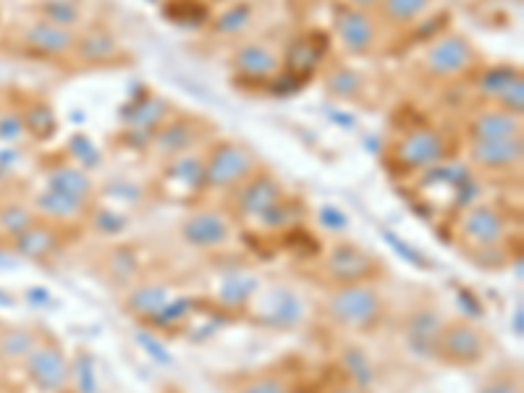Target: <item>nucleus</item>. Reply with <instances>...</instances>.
Listing matches in <instances>:
<instances>
[{
  "label": "nucleus",
  "mask_w": 524,
  "mask_h": 393,
  "mask_svg": "<svg viewBox=\"0 0 524 393\" xmlns=\"http://www.w3.org/2000/svg\"><path fill=\"white\" fill-rule=\"evenodd\" d=\"M325 312L333 325L352 333H367L378 328L386 315V299L375 289L373 281L367 283H341L333 286L325 299Z\"/></svg>",
  "instance_id": "nucleus-1"
},
{
  "label": "nucleus",
  "mask_w": 524,
  "mask_h": 393,
  "mask_svg": "<svg viewBox=\"0 0 524 393\" xmlns=\"http://www.w3.org/2000/svg\"><path fill=\"white\" fill-rule=\"evenodd\" d=\"M490 352V336L483 325L472 320H451L443 323L438 341H435L433 357L443 365L472 367L483 362Z\"/></svg>",
  "instance_id": "nucleus-2"
},
{
  "label": "nucleus",
  "mask_w": 524,
  "mask_h": 393,
  "mask_svg": "<svg viewBox=\"0 0 524 393\" xmlns=\"http://www.w3.org/2000/svg\"><path fill=\"white\" fill-rule=\"evenodd\" d=\"M456 231H459V239L467 244L472 255H483V252H493L506 242L509 221L496 205L480 202V205L467 207L459 215Z\"/></svg>",
  "instance_id": "nucleus-3"
},
{
  "label": "nucleus",
  "mask_w": 524,
  "mask_h": 393,
  "mask_svg": "<svg viewBox=\"0 0 524 393\" xmlns=\"http://www.w3.org/2000/svg\"><path fill=\"white\" fill-rule=\"evenodd\" d=\"M255 168L257 160L247 147L236 145V142H223L205 160L202 184L213 189H236L255 173Z\"/></svg>",
  "instance_id": "nucleus-4"
},
{
  "label": "nucleus",
  "mask_w": 524,
  "mask_h": 393,
  "mask_svg": "<svg viewBox=\"0 0 524 393\" xmlns=\"http://www.w3.org/2000/svg\"><path fill=\"white\" fill-rule=\"evenodd\" d=\"M24 373H27L37 391L61 393L63 388L69 386L71 365L66 354L61 352V346L40 341L24 359Z\"/></svg>",
  "instance_id": "nucleus-5"
},
{
  "label": "nucleus",
  "mask_w": 524,
  "mask_h": 393,
  "mask_svg": "<svg viewBox=\"0 0 524 393\" xmlns=\"http://www.w3.org/2000/svg\"><path fill=\"white\" fill-rule=\"evenodd\" d=\"M391 155L401 168L409 171L433 168L446 158V139L435 129H412L393 142Z\"/></svg>",
  "instance_id": "nucleus-6"
},
{
  "label": "nucleus",
  "mask_w": 524,
  "mask_h": 393,
  "mask_svg": "<svg viewBox=\"0 0 524 393\" xmlns=\"http://www.w3.org/2000/svg\"><path fill=\"white\" fill-rule=\"evenodd\" d=\"M325 273L333 278V286L341 283H367L380 273V262L367 249L341 242L325 257Z\"/></svg>",
  "instance_id": "nucleus-7"
},
{
  "label": "nucleus",
  "mask_w": 524,
  "mask_h": 393,
  "mask_svg": "<svg viewBox=\"0 0 524 393\" xmlns=\"http://www.w3.org/2000/svg\"><path fill=\"white\" fill-rule=\"evenodd\" d=\"M179 234L187 247L210 252V249H221L231 242V221L218 210H197L181 221Z\"/></svg>",
  "instance_id": "nucleus-8"
},
{
  "label": "nucleus",
  "mask_w": 524,
  "mask_h": 393,
  "mask_svg": "<svg viewBox=\"0 0 524 393\" xmlns=\"http://www.w3.org/2000/svg\"><path fill=\"white\" fill-rule=\"evenodd\" d=\"M475 63V48L462 35H443L425 53V69L433 76H459Z\"/></svg>",
  "instance_id": "nucleus-9"
},
{
  "label": "nucleus",
  "mask_w": 524,
  "mask_h": 393,
  "mask_svg": "<svg viewBox=\"0 0 524 393\" xmlns=\"http://www.w3.org/2000/svg\"><path fill=\"white\" fill-rule=\"evenodd\" d=\"M236 210L244 218H257L273 210L278 202H283V189L273 176H262V173H252L247 181H242L236 187Z\"/></svg>",
  "instance_id": "nucleus-10"
},
{
  "label": "nucleus",
  "mask_w": 524,
  "mask_h": 393,
  "mask_svg": "<svg viewBox=\"0 0 524 393\" xmlns=\"http://www.w3.org/2000/svg\"><path fill=\"white\" fill-rule=\"evenodd\" d=\"M336 35L349 53H370L378 42V24L370 11L362 8H344L336 16Z\"/></svg>",
  "instance_id": "nucleus-11"
},
{
  "label": "nucleus",
  "mask_w": 524,
  "mask_h": 393,
  "mask_svg": "<svg viewBox=\"0 0 524 393\" xmlns=\"http://www.w3.org/2000/svg\"><path fill=\"white\" fill-rule=\"evenodd\" d=\"M76 37L79 35H76L74 29L56 27V24L42 19L24 27V32H21L24 45L35 50V53H42V56H66V53H74Z\"/></svg>",
  "instance_id": "nucleus-12"
},
{
  "label": "nucleus",
  "mask_w": 524,
  "mask_h": 393,
  "mask_svg": "<svg viewBox=\"0 0 524 393\" xmlns=\"http://www.w3.org/2000/svg\"><path fill=\"white\" fill-rule=\"evenodd\" d=\"M472 142H501V139L522 137V116L509 113L504 108H488L480 111L469 124Z\"/></svg>",
  "instance_id": "nucleus-13"
},
{
  "label": "nucleus",
  "mask_w": 524,
  "mask_h": 393,
  "mask_svg": "<svg viewBox=\"0 0 524 393\" xmlns=\"http://www.w3.org/2000/svg\"><path fill=\"white\" fill-rule=\"evenodd\" d=\"M522 137L501 139V142H472L469 160L483 171H509L522 163Z\"/></svg>",
  "instance_id": "nucleus-14"
},
{
  "label": "nucleus",
  "mask_w": 524,
  "mask_h": 393,
  "mask_svg": "<svg viewBox=\"0 0 524 393\" xmlns=\"http://www.w3.org/2000/svg\"><path fill=\"white\" fill-rule=\"evenodd\" d=\"M278 66H281L278 53L268 45H262V42H247L236 50L234 56V69L242 76H249V79H268V76L276 74Z\"/></svg>",
  "instance_id": "nucleus-15"
},
{
  "label": "nucleus",
  "mask_w": 524,
  "mask_h": 393,
  "mask_svg": "<svg viewBox=\"0 0 524 393\" xmlns=\"http://www.w3.org/2000/svg\"><path fill=\"white\" fill-rule=\"evenodd\" d=\"M48 189L61 194H69L74 200H84L90 197L92 192V181L84 171L74 166H58L48 173Z\"/></svg>",
  "instance_id": "nucleus-16"
},
{
  "label": "nucleus",
  "mask_w": 524,
  "mask_h": 393,
  "mask_svg": "<svg viewBox=\"0 0 524 393\" xmlns=\"http://www.w3.org/2000/svg\"><path fill=\"white\" fill-rule=\"evenodd\" d=\"M14 244L24 257H45L50 249L56 247V234H53V228L45 226V223L35 221L32 226H27L21 234L14 236Z\"/></svg>",
  "instance_id": "nucleus-17"
},
{
  "label": "nucleus",
  "mask_w": 524,
  "mask_h": 393,
  "mask_svg": "<svg viewBox=\"0 0 524 393\" xmlns=\"http://www.w3.org/2000/svg\"><path fill=\"white\" fill-rule=\"evenodd\" d=\"M76 56L87 63H103L111 61L118 53V45L108 32H87V35L76 37Z\"/></svg>",
  "instance_id": "nucleus-18"
},
{
  "label": "nucleus",
  "mask_w": 524,
  "mask_h": 393,
  "mask_svg": "<svg viewBox=\"0 0 524 393\" xmlns=\"http://www.w3.org/2000/svg\"><path fill=\"white\" fill-rule=\"evenodd\" d=\"M37 210H40L45 218H56V221H69L74 215H79L84 210L87 202L84 200H74L69 194L53 192V189H45L42 194H37L35 200Z\"/></svg>",
  "instance_id": "nucleus-19"
},
{
  "label": "nucleus",
  "mask_w": 524,
  "mask_h": 393,
  "mask_svg": "<svg viewBox=\"0 0 524 393\" xmlns=\"http://www.w3.org/2000/svg\"><path fill=\"white\" fill-rule=\"evenodd\" d=\"M443 323L435 315H430V312H422V315H417V318L409 323L407 328V338L409 344L414 346V349H420V352L430 354L433 357L435 352V341H438V333H441Z\"/></svg>",
  "instance_id": "nucleus-20"
},
{
  "label": "nucleus",
  "mask_w": 524,
  "mask_h": 393,
  "mask_svg": "<svg viewBox=\"0 0 524 393\" xmlns=\"http://www.w3.org/2000/svg\"><path fill=\"white\" fill-rule=\"evenodd\" d=\"M37 16L42 21L56 24V27L74 29L82 21V8H79L76 0H42L40 6H37Z\"/></svg>",
  "instance_id": "nucleus-21"
},
{
  "label": "nucleus",
  "mask_w": 524,
  "mask_h": 393,
  "mask_svg": "<svg viewBox=\"0 0 524 393\" xmlns=\"http://www.w3.org/2000/svg\"><path fill=\"white\" fill-rule=\"evenodd\" d=\"M37 344L40 341L35 338V333L27 328H14V331H6L0 336V357L6 362H24Z\"/></svg>",
  "instance_id": "nucleus-22"
},
{
  "label": "nucleus",
  "mask_w": 524,
  "mask_h": 393,
  "mask_svg": "<svg viewBox=\"0 0 524 393\" xmlns=\"http://www.w3.org/2000/svg\"><path fill=\"white\" fill-rule=\"evenodd\" d=\"M430 0H380V14L391 24H412L428 11Z\"/></svg>",
  "instance_id": "nucleus-23"
},
{
  "label": "nucleus",
  "mask_w": 524,
  "mask_h": 393,
  "mask_svg": "<svg viewBox=\"0 0 524 393\" xmlns=\"http://www.w3.org/2000/svg\"><path fill=\"white\" fill-rule=\"evenodd\" d=\"M291 383L286 375L276 373V370H268V373H257L249 375L247 380L239 383L234 393H289Z\"/></svg>",
  "instance_id": "nucleus-24"
},
{
  "label": "nucleus",
  "mask_w": 524,
  "mask_h": 393,
  "mask_svg": "<svg viewBox=\"0 0 524 393\" xmlns=\"http://www.w3.org/2000/svg\"><path fill=\"white\" fill-rule=\"evenodd\" d=\"M166 304V291L158 289V286H142L131 294L129 307L142 318H150V315H158Z\"/></svg>",
  "instance_id": "nucleus-25"
},
{
  "label": "nucleus",
  "mask_w": 524,
  "mask_h": 393,
  "mask_svg": "<svg viewBox=\"0 0 524 393\" xmlns=\"http://www.w3.org/2000/svg\"><path fill=\"white\" fill-rule=\"evenodd\" d=\"M249 21H252V8L247 3H239V6L226 8L221 14V19L215 21V29L221 32V35H236V32H242L244 27H249Z\"/></svg>",
  "instance_id": "nucleus-26"
},
{
  "label": "nucleus",
  "mask_w": 524,
  "mask_h": 393,
  "mask_svg": "<svg viewBox=\"0 0 524 393\" xmlns=\"http://www.w3.org/2000/svg\"><path fill=\"white\" fill-rule=\"evenodd\" d=\"M496 105L498 108H504V111L509 113H517V116H522V108H524V82H522V74L514 76L509 84H506L504 90L498 92L496 97Z\"/></svg>",
  "instance_id": "nucleus-27"
},
{
  "label": "nucleus",
  "mask_w": 524,
  "mask_h": 393,
  "mask_svg": "<svg viewBox=\"0 0 524 393\" xmlns=\"http://www.w3.org/2000/svg\"><path fill=\"white\" fill-rule=\"evenodd\" d=\"M35 221H37L35 213H32V210H27V207L14 205V207H6V210H0V228H3V231H6V234H11V236L21 234L24 228L32 226Z\"/></svg>",
  "instance_id": "nucleus-28"
},
{
  "label": "nucleus",
  "mask_w": 524,
  "mask_h": 393,
  "mask_svg": "<svg viewBox=\"0 0 524 393\" xmlns=\"http://www.w3.org/2000/svg\"><path fill=\"white\" fill-rule=\"evenodd\" d=\"M514 76H519L517 69H490V71H485V74L480 76V90H483L488 97H496L498 92L504 90L506 84L514 79Z\"/></svg>",
  "instance_id": "nucleus-29"
},
{
  "label": "nucleus",
  "mask_w": 524,
  "mask_h": 393,
  "mask_svg": "<svg viewBox=\"0 0 524 393\" xmlns=\"http://www.w3.org/2000/svg\"><path fill=\"white\" fill-rule=\"evenodd\" d=\"M477 393H522V375L519 373H498L483 383Z\"/></svg>",
  "instance_id": "nucleus-30"
},
{
  "label": "nucleus",
  "mask_w": 524,
  "mask_h": 393,
  "mask_svg": "<svg viewBox=\"0 0 524 393\" xmlns=\"http://www.w3.org/2000/svg\"><path fill=\"white\" fill-rule=\"evenodd\" d=\"M24 131V118L19 113H3L0 116V139H16Z\"/></svg>",
  "instance_id": "nucleus-31"
},
{
  "label": "nucleus",
  "mask_w": 524,
  "mask_h": 393,
  "mask_svg": "<svg viewBox=\"0 0 524 393\" xmlns=\"http://www.w3.org/2000/svg\"><path fill=\"white\" fill-rule=\"evenodd\" d=\"M357 87L359 79L352 71H338L336 76H331V90L336 92V95H352V92H357Z\"/></svg>",
  "instance_id": "nucleus-32"
},
{
  "label": "nucleus",
  "mask_w": 524,
  "mask_h": 393,
  "mask_svg": "<svg viewBox=\"0 0 524 393\" xmlns=\"http://www.w3.org/2000/svg\"><path fill=\"white\" fill-rule=\"evenodd\" d=\"M380 0H352V8H362V11H373L378 8Z\"/></svg>",
  "instance_id": "nucleus-33"
},
{
  "label": "nucleus",
  "mask_w": 524,
  "mask_h": 393,
  "mask_svg": "<svg viewBox=\"0 0 524 393\" xmlns=\"http://www.w3.org/2000/svg\"><path fill=\"white\" fill-rule=\"evenodd\" d=\"M328 393H359V391L354 386H338V388H333V391H328Z\"/></svg>",
  "instance_id": "nucleus-34"
},
{
  "label": "nucleus",
  "mask_w": 524,
  "mask_h": 393,
  "mask_svg": "<svg viewBox=\"0 0 524 393\" xmlns=\"http://www.w3.org/2000/svg\"><path fill=\"white\" fill-rule=\"evenodd\" d=\"M289 393H310V391H304L302 386H291V388H289Z\"/></svg>",
  "instance_id": "nucleus-35"
}]
</instances>
